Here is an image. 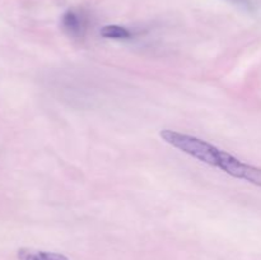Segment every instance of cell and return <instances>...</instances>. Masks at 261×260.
Wrapping results in <instances>:
<instances>
[{"label":"cell","instance_id":"cell-1","mask_svg":"<svg viewBox=\"0 0 261 260\" xmlns=\"http://www.w3.org/2000/svg\"><path fill=\"white\" fill-rule=\"evenodd\" d=\"M160 135L167 144L172 145L176 149L196 158L200 162L213 166V167H218L222 149L217 148L216 145L211 144L200 138L170 129H163Z\"/></svg>","mask_w":261,"mask_h":260},{"label":"cell","instance_id":"cell-2","mask_svg":"<svg viewBox=\"0 0 261 260\" xmlns=\"http://www.w3.org/2000/svg\"><path fill=\"white\" fill-rule=\"evenodd\" d=\"M218 168H221L232 177L246 180L261 188V168L242 162L226 150L221 152Z\"/></svg>","mask_w":261,"mask_h":260},{"label":"cell","instance_id":"cell-3","mask_svg":"<svg viewBox=\"0 0 261 260\" xmlns=\"http://www.w3.org/2000/svg\"><path fill=\"white\" fill-rule=\"evenodd\" d=\"M61 27L69 37L79 40L84 37L88 30V19L84 13L76 9H69L61 17Z\"/></svg>","mask_w":261,"mask_h":260},{"label":"cell","instance_id":"cell-4","mask_svg":"<svg viewBox=\"0 0 261 260\" xmlns=\"http://www.w3.org/2000/svg\"><path fill=\"white\" fill-rule=\"evenodd\" d=\"M18 260H69L66 255L60 252L42 251V250L22 247L17 252Z\"/></svg>","mask_w":261,"mask_h":260},{"label":"cell","instance_id":"cell-5","mask_svg":"<svg viewBox=\"0 0 261 260\" xmlns=\"http://www.w3.org/2000/svg\"><path fill=\"white\" fill-rule=\"evenodd\" d=\"M99 35L105 38H114V40H127L133 37V33L127 28L117 24L103 25L99 30Z\"/></svg>","mask_w":261,"mask_h":260}]
</instances>
